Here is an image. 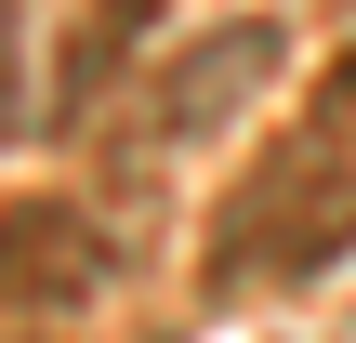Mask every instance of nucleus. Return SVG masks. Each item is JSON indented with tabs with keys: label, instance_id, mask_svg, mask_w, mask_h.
<instances>
[{
	"label": "nucleus",
	"instance_id": "f257e3e1",
	"mask_svg": "<svg viewBox=\"0 0 356 343\" xmlns=\"http://www.w3.org/2000/svg\"><path fill=\"white\" fill-rule=\"evenodd\" d=\"M343 251H356V159L330 132H277L211 225V291H291V278H330Z\"/></svg>",
	"mask_w": 356,
	"mask_h": 343
},
{
	"label": "nucleus",
	"instance_id": "f03ea898",
	"mask_svg": "<svg viewBox=\"0 0 356 343\" xmlns=\"http://www.w3.org/2000/svg\"><path fill=\"white\" fill-rule=\"evenodd\" d=\"M291 66V40L264 26V13H238V26H198L145 93H132V145H198V132H225V119H251V93Z\"/></svg>",
	"mask_w": 356,
	"mask_h": 343
},
{
	"label": "nucleus",
	"instance_id": "7ed1b4c3",
	"mask_svg": "<svg viewBox=\"0 0 356 343\" xmlns=\"http://www.w3.org/2000/svg\"><path fill=\"white\" fill-rule=\"evenodd\" d=\"M106 291V225L79 198H0V317H66Z\"/></svg>",
	"mask_w": 356,
	"mask_h": 343
},
{
	"label": "nucleus",
	"instance_id": "20e7f679",
	"mask_svg": "<svg viewBox=\"0 0 356 343\" xmlns=\"http://www.w3.org/2000/svg\"><path fill=\"white\" fill-rule=\"evenodd\" d=\"M132 26H145V0H106V13H79V40H66V119L132 66Z\"/></svg>",
	"mask_w": 356,
	"mask_h": 343
},
{
	"label": "nucleus",
	"instance_id": "39448f33",
	"mask_svg": "<svg viewBox=\"0 0 356 343\" xmlns=\"http://www.w3.org/2000/svg\"><path fill=\"white\" fill-rule=\"evenodd\" d=\"M304 132H330V145L356 159V40L330 53V66H317V93H304Z\"/></svg>",
	"mask_w": 356,
	"mask_h": 343
},
{
	"label": "nucleus",
	"instance_id": "423d86ee",
	"mask_svg": "<svg viewBox=\"0 0 356 343\" xmlns=\"http://www.w3.org/2000/svg\"><path fill=\"white\" fill-rule=\"evenodd\" d=\"M13 119H26V79H13V13H0V145H13Z\"/></svg>",
	"mask_w": 356,
	"mask_h": 343
}]
</instances>
